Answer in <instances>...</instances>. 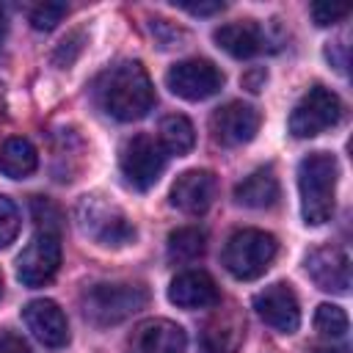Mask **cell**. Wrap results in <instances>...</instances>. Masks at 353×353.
<instances>
[{
	"mask_svg": "<svg viewBox=\"0 0 353 353\" xmlns=\"http://www.w3.org/2000/svg\"><path fill=\"white\" fill-rule=\"evenodd\" d=\"M185 347L188 336L182 325L163 317L138 323L127 339V353H185Z\"/></svg>",
	"mask_w": 353,
	"mask_h": 353,
	"instance_id": "obj_12",
	"label": "cell"
},
{
	"mask_svg": "<svg viewBox=\"0 0 353 353\" xmlns=\"http://www.w3.org/2000/svg\"><path fill=\"white\" fill-rule=\"evenodd\" d=\"M279 193L281 190H279V179L273 168H256L234 188V201L251 210H265L279 201Z\"/></svg>",
	"mask_w": 353,
	"mask_h": 353,
	"instance_id": "obj_19",
	"label": "cell"
},
{
	"mask_svg": "<svg viewBox=\"0 0 353 353\" xmlns=\"http://www.w3.org/2000/svg\"><path fill=\"white\" fill-rule=\"evenodd\" d=\"M0 298H3V276H0Z\"/></svg>",
	"mask_w": 353,
	"mask_h": 353,
	"instance_id": "obj_35",
	"label": "cell"
},
{
	"mask_svg": "<svg viewBox=\"0 0 353 353\" xmlns=\"http://www.w3.org/2000/svg\"><path fill=\"white\" fill-rule=\"evenodd\" d=\"M243 328L245 323L234 306L218 309L201 328V336H199L201 353H237L243 342Z\"/></svg>",
	"mask_w": 353,
	"mask_h": 353,
	"instance_id": "obj_16",
	"label": "cell"
},
{
	"mask_svg": "<svg viewBox=\"0 0 353 353\" xmlns=\"http://www.w3.org/2000/svg\"><path fill=\"white\" fill-rule=\"evenodd\" d=\"M276 248L279 243L270 232L237 229L223 245V268L240 281H254L270 268Z\"/></svg>",
	"mask_w": 353,
	"mask_h": 353,
	"instance_id": "obj_5",
	"label": "cell"
},
{
	"mask_svg": "<svg viewBox=\"0 0 353 353\" xmlns=\"http://www.w3.org/2000/svg\"><path fill=\"white\" fill-rule=\"evenodd\" d=\"M210 130L221 146H243L259 130V110L245 102H226L210 116Z\"/></svg>",
	"mask_w": 353,
	"mask_h": 353,
	"instance_id": "obj_11",
	"label": "cell"
},
{
	"mask_svg": "<svg viewBox=\"0 0 353 353\" xmlns=\"http://www.w3.org/2000/svg\"><path fill=\"white\" fill-rule=\"evenodd\" d=\"M22 320L28 331L47 347H63L69 342V323L55 301H47V298L30 301L22 309Z\"/></svg>",
	"mask_w": 353,
	"mask_h": 353,
	"instance_id": "obj_15",
	"label": "cell"
},
{
	"mask_svg": "<svg viewBox=\"0 0 353 353\" xmlns=\"http://www.w3.org/2000/svg\"><path fill=\"white\" fill-rule=\"evenodd\" d=\"M196 143V130L190 124V119L171 113L160 121V146L168 154H188Z\"/></svg>",
	"mask_w": 353,
	"mask_h": 353,
	"instance_id": "obj_21",
	"label": "cell"
},
{
	"mask_svg": "<svg viewBox=\"0 0 353 353\" xmlns=\"http://www.w3.org/2000/svg\"><path fill=\"white\" fill-rule=\"evenodd\" d=\"M218 193V179L207 168H193L176 176L171 185V204L185 215H201L210 210Z\"/></svg>",
	"mask_w": 353,
	"mask_h": 353,
	"instance_id": "obj_14",
	"label": "cell"
},
{
	"mask_svg": "<svg viewBox=\"0 0 353 353\" xmlns=\"http://www.w3.org/2000/svg\"><path fill=\"white\" fill-rule=\"evenodd\" d=\"M342 119L339 97L325 85H312L290 113V132L295 138H314Z\"/></svg>",
	"mask_w": 353,
	"mask_h": 353,
	"instance_id": "obj_6",
	"label": "cell"
},
{
	"mask_svg": "<svg viewBox=\"0 0 353 353\" xmlns=\"http://www.w3.org/2000/svg\"><path fill=\"white\" fill-rule=\"evenodd\" d=\"M165 85L171 88V94L199 102L215 97L223 88V72L207 58H188L165 72Z\"/></svg>",
	"mask_w": 353,
	"mask_h": 353,
	"instance_id": "obj_9",
	"label": "cell"
},
{
	"mask_svg": "<svg viewBox=\"0 0 353 353\" xmlns=\"http://www.w3.org/2000/svg\"><path fill=\"white\" fill-rule=\"evenodd\" d=\"M66 14H69L66 3H39L30 8V25L36 30H52Z\"/></svg>",
	"mask_w": 353,
	"mask_h": 353,
	"instance_id": "obj_25",
	"label": "cell"
},
{
	"mask_svg": "<svg viewBox=\"0 0 353 353\" xmlns=\"http://www.w3.org/2000/svg\"><path fill=\"white\" fill-rule=\"evenodd\" d=\"M119 165H121L124 179L135 190H149L160 179V174L165 168V152H163V146L154 138H149V135H132L121 146Z\"/></svg>",
	"mask_w": 353,
	"mask_h": 353,
	"instance_id": "obj_7",
	"label": "cell"
},
{
	"mask_svg": "<svg viewBox=\"0 0 353 353\" xmlns=\"http://www.w3.org/2000/svg\"><path fill=\"white\" fill-rule=\"evenodd\" d=\"M0 353H30V347L11 328H0Z\"/></svg>",
	"mask_w": 353,
	"mask_h": 353,
	"instance_id": "obj_30",
	"label": "cell"
},
{
	"mask_svg": "<svg viewBox=\"0 0 353 353\" xmlns=\"http://www.w3.org/2000/svg\"><path fill=\"white\" fill-rule=\"evenodd\" d=\"M39 168V152L28 138H8L0 146V171L11 179H25Z\"/></svg>",
	"mask_w": 353,
	"mask_h": 353,
	"instance_id": "obj_20",
	"label": "cell"
},
{
	"mask_svg": "<svg viewBox=\"0 0 353 353\" xmlns=\"http://www.w3.org/2000/svg\"><path fill=\"white\" fill-rule=\"evenodd\" d=\"M61 268V234L36 232L17 256V279L25 287H44Z\"/></svg>",
	"mask_w": 353,
	"mask_h": 353,
	"instance_id": "obj_8",
	"label": "cell"
},
{
	"mask_svg": "<svg viewBox=\"0 0 353 353\" xmlns=\"http://www.w3.org/2000/svg\"><path fill=\"white\" fill-rule=\"evenodd\" d=\"M19 234V212L8 196H0V248L11 245Z\"/></svg>",
	"mask_w": 353,
	"mask_h": 353,
	"instance_id": "obj_26",
	"label": "cell"
},
{
	"mask_svg": "<svg viewBox=\"0 0 353 353\" xmlns=\"http://www.w3.org/2000/svg\"><path fill=\"white\" fill-rule=\"evenodd\" d=\"M336 157L328 152H312L298 165V190H301V215L309 226L331 221L336 201Z\"/></svg>",
	"mask_w": 353,
	"mask_h": 353,
	"instance_id": "obj_2",
	"label": "cell"
},
{
	"mask_svg": "<svg viewBox=\"0 0 353 353\" xmlns=\"http://www.w3.org/2000/svg\"><path fill=\"white\" fill-rule=\"evenodd\" d=\"M146 301H149V292L141 284H124V281L91 284L80 295L83 314L97 328H108V325H116V323L132 317L135 312H141L146 306Z\"/></svg>",
	"mask_w": 353,
	"mask_h": 353,
	"instance_id": "obj_3",
	"label": "cell"
},
{
	"mask_svg": "<svg viewBox=\"0 0 353 353\" xmlns=\"http://www.w3.org/2000/svg\"><path fill=\"white\" fill-rule=\"evenodd\" d=\"M314 353H347V347H314Z\"/></svg>",
	"mask_w": 353,
	"mask_h": 353,
	"instance_id": "obj_34",
	"label": "cell"
},
{
	"mask_svg": "<svg viewBox=\"0 0 353 353\" xmlns=\"http://www.w3.org/2000/svg\"><path fill=\"white\" fill-rule=\"evenodd\" d=\"M83 41H85L83 30L69 33V36H66V39L58 44V50L52 52V61H55L58 66H72V63H74V58L83 52Z\"/></svg>",
	"mask_w": 353,
	"mask_h": 353,
	"instance_id": "obj_28",
	"label": "cell"
},
{
	"mask_svg": "<svg viewBox=\"0 0 353 353\" xmlns=\"http://www.w3.org/2000/svg\"><path fill=\"white\" fill-rule=\"evenodd\" d=\"M174 6L182 8V11H188V14H196V17H210V14L223 11V3H221V0H212V3H190V0H179V3H174Z\"/></svg>",
	"mask_w": 353,
	"mask_h": 353,
	"instance_id": "obj_31",
	"label": "cell"
},
{
	"mask_svg": "<svg viewBox=\"0 0 353 353\" xmlns=\"http://www.w3.org/2000/svg\"><path fill=\"white\" fill-rule=\"evenodd\" d=\"M168 301L179 309H210L218 306L221 295L210 273L204 270H185L168 284Z\"/></svg>",
	"mask_w": 353,
	"mask_h": 353,
	"instance_id": "obj_17",
	"label": "cell"
},
{
	"mask_svg": "<svg viewBox=\"0 0 353 353\" xmlns=\"http://www.w3.org/2000/svg\"><path fill=\"white\" fill-rule=\"evenodd\" d=\"M94 97L99 108L119 121H138L157 102L154 85L141 61H121L105 69L94 83Z\"/></svg>",
	"mask_w": 353,
	"mask_h": 353,
	"instance_id": "obj_1",
	"label": "cell"
},
{
	"mask_svg": "<svg viewBox=\"0 0 353 353\" xmlns=\"http://www.w3.org/2000/svg\"><path fill=\"white\" fill-rule=\"evenodd\" d=\"M6 30H8V17H6V8L0 6V44L6 39Z\"/></svg>",
	"mask_w": 353,
	"mask_h": 353,
	"instance_id": "obj_33",
	"label": "cell"
},
{
	"mask_svg": "<svg viewBox=\"0 0 353 353\" xmlns=\"http://www.w3.org/2000/svg\"><path fill=\"white\" fill-rule=\"evenodd\" d=\"M207 248V234L199 229V226H182V229H174L168 234V259L176 262V265H185V262H193L204 254Z\"/></svg>",
	"mask_w": 353,
	"mask_h": 353,
	"instance_id": "obj_22",
	"label": "cell"
},
{
	"mask_svg": "<svg viewBox=\"0 0 353 353\" xmlns=\"http://www.w3.org/2000/svg\"><path fill=\"white\" fill-rule=\"evenodd\" d=\"M30 212H33V221L39 226V232H61V210L44 199V196H33L30 201Z\"/></svg>",
	"mask_w": 353,
	"mask_h": 353,
	"instance_id": "obj_24",
	"label": "cell"
},
{
	"mask_svg": "<svg viewBox=\"0 0 353 353\" xmlns=\"http://www.w3.org/2000/svg\"><path fill=\"white\" fill-rule=\"evenodd\" d=\"M314 328L328 339H342L347 334V314L336 303H320L314 312Z\"/></svg>",
	"mask_w": 353,
	"mask_h": 353,
	"instance_id": "obj_23",
	"label": "cell"
},
{
	"mask_svg": "<svg viewBox=\"0 0 353 353\" xmlns=\"http://www.w3.org/2000/svg\"><path fill=\"white\" fill-rule=\"evenodd\" d=\"M243 88H248L251 94H259L262 88H265V83H268V72L262 69V66H251L245 74H243Z\"/></svg>",
	"mask_w": 353,
	"mask_h": 353,
	"instance_id": "obj_32",
	"label": "cell"
},
{
	"mask_svg": "<svg viewBox=\"0 0 353 353\" xmlns=\"http://www.w3.org/2000/svg\"><path fill=\"white\" fill-rule=\"evenodd\" d=\"M215 44L229 52L232 58H251L262 50V33L259 25H254L251 19H240V22H226L221 28H215L212 33Z\"/></svg>",
	"mask_w": 353,
	"mask_h": 353,
	"instance_id": "obj_18",
	"label": "cell"
},
{
	"mask_svg": "<svg viewBox=\"0 0 353 353\" xmlns=\"http://www.w3.org/2000/svg\"><path fill=\"white\" fill-rule=\"evenodd\" d=\"M347 14H350L347 6H334V3H314V6H312V19H314V25H320V28L336 25V22H342Z\"/></svg>",
	"mask_w": 353,
	"mask_h": 353,
	"instance_id": "obj_29",
	"label": "cell"
},
{
	"mask_svg": "<svg viewBox=\"0 0 353 353\" xmlns=\"http://www.w3.org/2000/svg\"><path fill=\"white\" fill-rule=\"evenodd\" d=\"M149 30H152V36L157 39V44H160L163 50H168V47H182V41H185V30L176 28V25L168 22V19H160V17L149 19Z\"/></svg>",
	"mask_w": 353,
	"mask_h": 353,
	"instance_id": "obj_27",
	"label": "cell"
},
{
	"mask_svg": "<svg viewBox=\"0 0 353 353\" xmlns=\"http://www.w3.org/2000/svg\"><path fill=\"white\" fill-rule=\"evenodd\" d=\"M74 218H77V226L83 229V234L91 237L97 245L121 248L135 240V226L124 215V210L99 193L83 196L74 207Z\"/></svg>",
	"mask_w": 353,
	"mask_h": 353,
	"instance_id": "obj_4",
	"label": "cell"
},
{
	"mask_svg": "<svg viewBox=\"0 0 353 353\" xmlns=\"http://www.w3.org/2000/svg\"><path fill=\"white\" fill-rule=\"evenodd\" d=\"M254 309L256 314L279 334H295L301 325V306H298V295L292 292L290 284L276 281L270 287H265L262 292L254 295Z\"/></svg>",
	"mask_w": 353,
	"mask_h": 353,
	"instance_id": "obj_10",
	"label": "cell"
},
{
	"mask_svg": "<svg viewBox=\"0 0 353 353\" xmlns=\"http://www.w3.org/2000/svg\"><path fill=\"white\" fill-rule=\"evenodd\" d=\"M303 268L309 279L325 292H347L350 287V259L339 245H320L309 251Z\"/></svg>",
	"mask_w": 353,
	"mask_h": 353,
	"instance_id": "obj_13",
	"label": "cell"
}]
</instances>
